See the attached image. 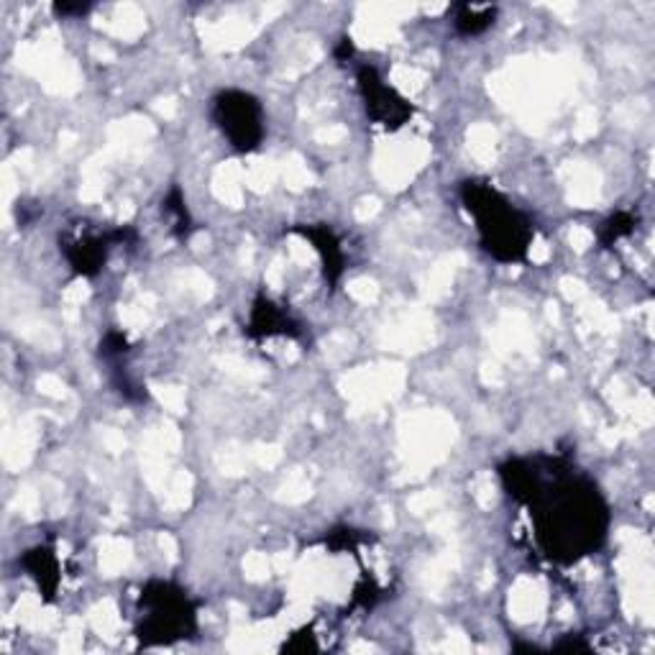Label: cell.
<instances>
[{
  "mask_svg": "<svg viewBox=\"0 0 655 655\" xmlns=\"http://www.w3.org/2000/svg\"><path fill=\"white\" fill-rule=\"evenodd\" d=\"M461 200L474 218L479 244L492 259L517 264L528 259L535 238V226L528 215L517 210L499 190L484 180L461 182Z\"/></svg>",
  "mask_w": 655,
  "mask_h": 655,
  "instance_id": "2",
  "label": "cell"
},
{
  "mask_svg": "<svg viewBox=\"0 0 655 655\" xmlns=\"http://www.w3.org/2000/svg\"><path fill=\"white\" fill-rule=\"evenodd\" d=\"M213 121L238 154H251L264 141L261 103L244 90H221L213 98Z\"/></svg>",
  "mask_w": 655,
  "mask_h": 655,
  "instance_id": "4",
  "label": "cell"
},
{
  "mask_svg": "<svg viewBox=\"0 0 655 655\" xmlns=\"http://www.w3.org/2000/svg\"><path fill=\"white\" fill-rule=\"evenodd\" d=\"M366 535L356 533V530H336V533H331L328 538H325V543H328V548H333V551H356V545L364 543Z\"/></svg>",
  "mask_w": 655,
  "mask_h": 655,
  "instance_id": "14",
  "label": "cell"
},
{
  "mask_svg": "<svg viewBox=\"0 0 655 655\" xmlns=\"http://www.w3.org/2000/svg\"><path fill=\"white\" fill-rule=\"evenodd\" d=\"M246 336L251 338H274V336H287V338H300L302 331L297 320L287 310H282L277 302L269 297L259 295L251 305L249 323H246Z\"/></svg>",
  "mask_w": 655,
  "mask_h": 655,
  "instance_id": "7",
  "label": "cell"
},
{
  "mask_svg": "<svg viewBox=\"0 0 655 655\" xmlns=\"http://www.w3.org/2000/svg\"><path fill=\"white\" fill-rule=\"evenodd\" d=\"M198 630V609L172 581H149L139 597L136 638L144 645H169L192 638Z\"/></svg>",
  "mask_w": 655,
  "mask_h": 655,
  "instance_id": "3",
  "label": "cell"
},
{
  "mask_svg": "<svg viewBox=\"0 0 655 655\" xmlns=\"http://www.w3.org/2000/svg\"><path fill=\"white\" fill-rule=\"evenodd\" d=\"M21 563H24V569L34 576L36 584L44 589L47 597H52V594L57 592L59 563H57V556H54L52 548H44V545H39V548H31V551L24 553Z\"/></svg>",
  "mask_w": 655,
  "mask_h": 655,
  "instance_id": "10",
  "label": "cell"
},
{
  "mask_svg": "<svg viewBox=\"0 0 655 655\" xmlns=\"http://www.w3.org/2000/svg\"><path fill=\"white\" fill-rule=\"evenodd\" d=\"M556 650H589V645L579 643V640H563L556 645Z\"/></svg>",
  "mask_w": 655,
  "mask_h": 655,
  "instance_id": "17",
  "label": "cell"
},
{
  "mask_svg": "<svg viewBox=\"0 0 655 655\" xmlns=\"http://www.w3.org/2000/svg\"><path fill=\"white\" fill-rule=\"evenodd\" d=\"M90 11V6L87 3H57L54 6V13L62 18H70V16H85V13Z\"/></svg>",
  "mask_w": 655,
  "mask_h": 655,
  "instance_id": "15",
  "label": "cell"
},
{
  "mask_svg": "<svg viewBox=\"0 0 655 655\" xmlns=\"http://www.w3.org/2000/svg\"><path fill=\"white\" fill-rule=\"evenodd\" d=\"M164 213L172 218V228L180 238H185L187 233L192 231L190 213H187V208H185V195H182L180 187H172L167 198H164Z\"/></svg>",
  "mask_w": 655,
  "mask_h": 655,
  "instance_id": "12",
  "label": "cell"
},
{
  "mask_svg": "<svg viewBox=\"0 0 655 655\" xmlns=\"http://www.w3.org/2000/svg\"><path fill=\"white\" fill-rule=\"evenodd\" d=\"M136 233L131 226H121L116 231L100 233V236H77V238H64L62 251L70 261V267L75 269V274H82V277H95L103 269L105 259H108V251L113 246L128 244L134 241Z\"/></svg>",
  "mask_w": 655,
  "mask_h": 655,
  "instance_id": "6",
  "label": "cell"
},
{
  "mask_svg": "<svg viewBox=\"0 0 655 655\" xmlns=\"http://www.w3.org/2000/svg\"><path fill=\"white\" fill-rule=\"evenodd\" d=\"M635 226H638V218L627 213V210H620V213H615L612 218H607V221L602 223V228H599V244H602L604 249H607V246H615L617 241L630 236V233L635 231Z\"/></svg>",
  "mask_w": 655,
  "mask_h": 655,
  "instance_id": "11",
  "label": "cell"
},
{
  "mask_svg": "<svg viewBox=\"0 0 655 655\" xmlns=\"http://www.w3.org/2000/svg\"><path fill=\"white\" fill-rule=\"evenodd\" d=\"M507 494L530 510L535 535L548 558L574 563L607 538L609 512L597 484L563 458H510L499 466Z\"/></svg>",
  "mask_w": 655,
  "mask_h": 655,
  "instance_id": "1",
  "label": "cell"
},
{
  "mask_svg": "<svg viewBox=\"0 0 655 655\" xmlns=\"http://www.w3.org/2000/svg\"><path fill=\"white\" fill-rule=\"evenodd\" d=\"M128 351H131V346H128V338L121 331H108L103 341H100V356L108 361L123 359Z\"/></svg>",
  "mask_w": 655,
  "mask_h": 655,
  "instance_id": "13",
  "label": "cell"
},
{
  "mask_svg": "<svg viewBox=\"0 0 655 655\" xmlns=\"http://www.w3.org/2000/svg\"><path fill=\"white\" fill-rule=\"evenodd\" d=\"M336 57L341 59V62H346V59H351V57H354V41L348 39V36H343V39H341V44H338V49H336Z\"/></svg>",
  "mask_w": 655,
  "mask_h": 655,
  "instance_id": "16",
  "label": "cell"
},
{
  "mask_svg": "<svg viewBox=\"0 0 655 655\" xmlns=\"http://www.w3.org/2000/svg\"><path fill=\"white\" fill-rule=\"evenodd\" d=\"M453 29L458 36H482L494 26L497 8L494 6H476V3H458L451 8Z\"/></svg>",
  "mask_w": 655,
  "mask_h": 655,
  "instance_id": "9",
  "label": "cell"
},
{
  "mask_svg": "<svg viewBox=\"0 0 655 655\" xmlns=\"http://www.w3.org/2000/svg\"><path fill=\"white\" fill-rule=\"evenodd\" d=\"M295 233H302V236L313 241L315 251L323 259L325 277H328L331 285H336L343 274V246L336 233L328 226H295Z\"/></svg>",
  "mask_w": 655,
  "mask_h": 655,
  "instance_id": "8",
  "label": "cell"
},
{
  "mask_svg": "<svg viewBox=\"0 0 655 655\" xmlns=\"http://www.w3.org/2000/svg\"><path fill=\"white\" fill-rule=\"evenodd\" d=\"M359 90L361 98H364L366 116L379 126L395 131L412 118L410 100L402 98L395 87H389L382 80V75L369 64L359 67Z\"/></svg>",
  "mask_w": 655,
  "mask_h": 655,
  "instance_id": "5",
  "label": "cell"
}]
</instances>
